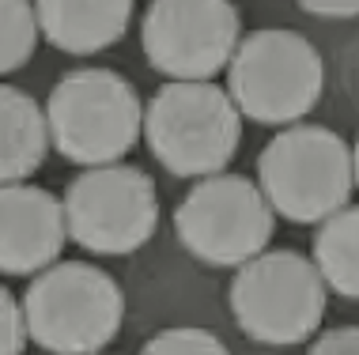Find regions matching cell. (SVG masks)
<instances>
[{
  "instance_id": "9a60e30c",
  "label": "cell",
  "mask_w": 359,
  "mask_h": 355,
  "mask_svg": "<svg viewBox=\"0 0 359 355\" xmlns=\"http://www.w3.org/2000/svg\"><path fill=\"white\" fill-rule=\"evenodd\" d=\"M223 351H227V344H223L216 333L189 329V325L163 329L144 344V355H223Z\"/></svg>"
},
{
  "instance_id": "ac0fdd59",
  "label": "cell",
  "mask_w": 359,
  "mask_h": 355,
  "mask_svg": "<svg viewBox=\"0 0 359 355\" xmlns=\"http://www.w3.org/2000/svg\"><path fill=\"white\" fill-rule=\"evenodd\" d=\"M299 8L325 19H352L359 15V0H299Z\"/></svg>"
},
{
  "instance_id": "e0dca14e",
  "label": "cell",
  "mask_w": 359,
  "mask_h": 355,
  "mask_svg": "<svg viewBox=\"0 0 359 355\" xmlns=\"http://www.w3.org/2000/svg\"><path fill=\"white\" fill-rule=\"evenodd\" d=\"M314 355H359V325H341V329L322 333L310 344Z\"/></svg>"
},
{
  "instance_id": "4fadbf2b",
  "label": "cell",
  "mask_w": 359,
  "mask_h": 355,
  "mask_svg": "<svg viewBox=\"0 0 359 355\" xmlns=\"http://www.w3.org/2000/svg\"><path fill=\"white\" fill-rule=\"evenodd\" d=\"M314 265L325 287L344 299H359V204L337 208L314 235Z\"/></svg>"
},
{
  "instance_id": "30bf717a",
  "label": "cell",
  "mask_w": 359,
  "mask_h": 355,
  "mask_svg": "<svg viewBox=\"0 0 359 355\" xmlns=\"http://www.w3.org/2000/svg\"><path fill=\"white\" fill-rule=\"evenodd\" d=\"M69 242L65 204L50 189L4 181L0 186V276H34L50 268Z\"/></svg>"
},
{
  "instance_id": "9c48e42d",
  "label": "cell",
  "mask_w": 359,
  "mask_h": 355,
  "mask_svg": "<svg viewBox=\"0 0 359 355\" xmlns=\"http://www.w3.org/2000/svg\"><path fill=\"white\" fill-rule=\"evenodd\" d=\"M242 38L231 0H151L140 23V46L167 80H216Z\"/></svg>"
},
{
  "instance_id": "7c38bea8",
  "label": "cell",
  "mask_w": 359,
  "mask_h": 355,
  "mask_svg": "<svg viewBox=\"0 0 359 355\" xmlns=\"http://www.w3.org/2000/svg\"><path fill=\"white\" fill-rule=\"evenodd\" d=\"M50 151L46 110L27 91L0 83V186L27 181Z\"/></svg>"
},
{
  "instance_id": "277c9868",
  "label": "cell",
  "mask_w": 359,
  "mask_h": 355,
  "mask_svg": "<svg viewBox=\"0 0 359 355\" xmlns=\"http://www.w3.org/2000/svg\"><path fill=\"white\" fill-rule=\"evenodd\" d=\"M257 186L276 216L322 223L355 189L352 148L325 125H284L257 155Z\"/></svg>"
},
{
  "instance_id": "3957f363",
  "label": "cell",
  "mask_w": 359,
  "mask_h": 355,
  "mask_svg": "<svg viewBox=\"0 0 359 355\" xmlns=\"http://www.w3.org/2000/svg\"><path fill=\"white\" fill-rule=\"evenodd\" d=\"M50 144L69 162L99 167L118 162L144 132L140 95L121 72L76 69L53 83L46 99Z\"/></svg>"
},
{
  "instance_id": "8992f818",
  "label": "cell",
  "mask_w": 359,
  "mask_h": 355,
  "mask_svg": "<svg viewBox=\"0 0 359 355\" xmlns=\"http://www.w3.org/2000/svg\"><path fill=\"white\" fill-rule=\"evenodd\" d=\"M325 280L295 249H261L238 265L231 280L235 325L257 344H303L325 318Z\"/></svg>"
},
{
  "instance_id": "d6986e66",
  "label": "cell",
  "mask_w": 359,
  "mask_h": 355,
  "mask_svg": "<svg viewBox=\"0 0 359 355\" xmlns=\"http://www.w3.org/2000/svg\"><path fill=\"white\" fill-rule=\"evenodd\" d=\"M352 170H355V189H359V140H355V148H352Z\"/></svg>"
},
{
  "instance_id": "6da1fadb",
  "label": "cell",
  "mask_w": 359,
  "mask_h": 355,
  "mask_svg": "<svg viewBox=\"0 0 359 355\" xmlns=\"http://www.w3.org/2000/svg\"><path fill=\"white\" fill-rule=\"evenodd\" d=\"M27 337L57 355H91L121 333L125 295L118 280L87 261H53L23 295Z\"/></svg>"
},
{
  "instance_id": "ba28073f",
  "label": "cell",
  "mask_w": 359,
  "mask_h": 355,
  "mask_svg": "<svg viewBox=\"0 0 359 355\" xmlns=\"http://www.w3.org/2000/svg\"><path fill=\"white\" fill-rule=\"evenodd\" d=\"M61 204L69 238L99 257L137 253L159 227V197L151 178L121 159L87 167L65 189Z\"/></svg>"
},
{
  "instance_id": "8fae6325",
  "label": "cell",
  "mask_w": 359,
  "mask_h": 355,
  "mask_svg": "<svg viewBox=\"0 0 359 355\" xmlns=\"http://www.w3.org/2000/svg\"><path fill=\"white\" fill-rule=\"evenodd\" d=\"M34 15L53 50L87 57L129 31L133 0H34Z\"/></svg>"
},
{
  "instance_id": "2e32d148",
  "label": "cell",
  "mask_w": 359,
  "mask_h": 355,
  "mask_svg": "<svg viewBox=\"0 0 359 355\" xmlns=\"http://www.w3.org/2000/svg\"><path fill=\"white\" fill-rule=\"evenodd\" d=\"M27 321H23V306L15 302V295L0 284V355H19L27 348Z\"/></svg>"
},
{
  "instance_id": "5bb4252c",
  "label": "cell",
  "mask_w": 359,
  "mask_h": 355,
  "mask_svg": "<svg viewBox=\"0 0 359 355\" xmlns=\"http://www.w3.org/2000/svg\"><path fill=\"white\" fill-rule=\"evenodd\" d=\"M38 15L31 0H0V76L23 69L38 46Z\"/></svg>"
},
{
  "instance_id": "52a82bcc",
  "label": "cell",
  "mask_w": 359,
  "mask_h": 355,
  "mask_svg": "<svg viewBox=\"0 0 359 355\" xmlns=\"http://www.w3.org/2000/svg\"><path fill=\"white\" fill-rule=\"evenodd\" d=\"M276 212L257 181L242 174H208L174 208V235L197 261L238 268L273 242Z\"/></svg>"
},
{
  "instance_id": "7a4b0ae2",
  "label": "cell",
  "mask_w": 359,
  "mask_h": 355,
  "mask_svg": "<svg viewBox=\"0 0 359 355\" xmlns=\"http://www.w3.org/2000/svg\"><path fill=\"white\" fill-rule=\"evenodd\" d=\"M144 140L174 178H208L235 159L242 113L212 80H170L144 106Z\"/></svg>"
},
{
  "instance_id": "5b68a950",
  "label": "cell",
  "mask_w": 359,
  "mask_h": 355,
  "mask_svg": "<svg viewBox=\"0 0 359 355\" xmlns=\"http://www.w3.org/2000/svg\"><path fill=\"white\" fill-rule=\"evenodd\" d=\"M325 88L322 53L299 31H254L227 61V95L257 125H295L318 106Z\"/></svg>"
}]
</instances>
